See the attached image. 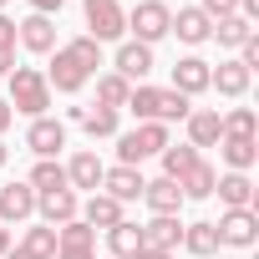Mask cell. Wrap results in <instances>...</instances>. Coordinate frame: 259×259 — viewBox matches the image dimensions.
I'll return each instance as SVG.
<instances>
[{"mask_svg":"<svg viewBox=\"0 0 259 259\" xmlns=\"http://www.w3.org/2000/svg\"><path fill=\"white\" fill-rule=\"evenodd\" d=\"M127 112H133L138 122H188V112H193V102L188 97H178L173 87H133V97H127Z\"/></svg>","mask_w":259,"mask_h":259,"instance_id":"obj_1","label":"cell"},{"mask_svg":"<svg viewBox=\"0 0 259 259\" xmlns=\"http://www.w3.org/2000/svg\"><path fill=\"white\" fill-rule=\"evenodd\" d=\"M11 112H26L31 122L51 112V87H46V71H36V66H16V71H11Z\"/></svg>","mask_w":259,"mask_h":259,"instance_id":"obj_2","label":"cell"},{"mask_svg":"<svg viewBox=\"0 0 259 259\" xmlns=\"http://www.w3.org/2000/svg\"><path fill=\"white\" fill-rule=\"evenodd\" d=\"M92 76H97V66H92V61H87L71 41H66V46H56L51 71H46V87H51V92H66V97H71V92H81Z\"/></svg>","mask_w":259,"mask_h":259,"instance_id":"obj_3","label":"cell"},{"mask_svg":"<svg viewBox=\"0 0 259 259\" xmlns=\"http://www.w3.org/2000/svg\"><path fill=\"white\" fill-rule=\"evenodd\" d=\"M168 148V127L163 122H138L133 133H117V163L138 168L143 158H158Z\"/></svg>","mask_w":259,"mask_h":259,"instance_id":"obj_4","label":"cell"},{"mask_svg":"<svg viewBox=\"0 0 259 259\" xmlns=\"http://www.w3.org/2000/svg\"><path fill=\"white\" fill-rule=\"evenodd\" d=\"M81 16H87V36H92L97 46L127 36V11H122V0H81Z\"/></svg>","mask_w":259,"mask_h":259,"instance_id":"obj_5","label":"cell"},{"mask_svg":"<svg viewBox=\"0 0 259 259\" xmlns=\"http://www.w3.org/2000/svg\"><path fill=\"white\" fill-rule=\"evenodd\" d=\"M168 26H173V11L163 0H138V6L127 11V31H133V41H143V46H158L168 36Z\"/></svg>","mask_w":259,"mask_h":259,"instance_id":"obj_6","label":"cell"},{"mask_svg":"<svg viewBox=\"0 0 259 259\" xmlns=\"http://www.w3.org/2000/svg\"><path fill=\"white\" fill-rule=\"evenodd\" d=\"M213 229H219V249H254V239H259V213H254V208H224V219H219Z\"/></svg>","mask_w":259,"mask_h":259,"instance_id":"obj_7","label":"cell"},{"mask_svg":"<svg viewBox=\"0 0 259 259\" xmlns=\"http://www.w3.org/2000/svg\"><path fill=\"white\" fill-rule=\"evenodd\" d=\"M153 46H143V41H122L117 46V56H112V71L127 81V87H143L148 76H153Z\"/></svg>","mask_w":259,"mask_h":259,"instance_id":"obj_8","label":"cell"},{"mask_svg":"<svg viewBox=\"0 0 259 259\" xmlns=\"http://www.w3.org/2000/svg\"><path fill=\"white\" fill-rule=\"evenodd\" d=\"M56 259H97V229L71 219L56 229Z\"/></svg>","mask_w":259,"mask_h":259,"instance_id":"obj_9","label":"cell"},{"mask_svg":"<svg viewBox=\"0 0 259 259\" xmlns=\"http://www.w3.org/2000/svg\"><path fill=\"white\" fill-rule=\"evenodd\" d=\"M143 183H148V178H143L138 168L117 163V168H107V173H102V188H97V193H107V198H117V203L127 208V203H138V198H143Z\"/></svg>","mask_w":259,"mask_h":259,"instance_id":"obj_10","label":"cell"},{"mask_svg":"<svg viewBox=\"0 0 259 259\" xmlns=\"http://www.w3.org/2000/svg\"><path fill=\"white\" fill-rule=\"evenodd\" d=\"M249 81H254V71L249 66H239V56H229V61H219L213 71H208V92H219V97H249Z\"/></svg>","mask_w":259,"mask_h":259,"instance_id":"obj_11","label":"cell"},{"mask_svg":"<svg viewBox=\"0 0 259 259\" xmlns=\"http://www.w3.org/2000/svg\"><path fill=\"white\" fill-rule=\"evenodd\" d=\"M26 148H31L36 158H56V153L66 148V122H56V117H36V122L26 127Z\"/></svg>","mask_w":259,"mask_h":259,"instance_id":"obj_12","label":"cell"},{"mask_svg":"<svg viewBox=\"0 0 259 259\" xmlns=\"http://www.w3.org/2000/svg\"><path fill=\"white\" fill-rule=\"evenodd\" d=\"M208 71H213V66H208L203 56H178V61H173V92L193 102L198 92H208Z\"/></svg>","mask_w":259,"mask_h":259,"instance_id":"obj_13","label":"cell"},{"mask_svg":"<svg viewBox=\"0 0 259 259\" xmlns=\"http://www.w3.org/2000/svg\"><path fill=\"white\" fill-rule=\"evenodd\" d=\"M183 127H188V148H193V153L219 148V138H224V122H219V112H213V107H193Z\"/></svg>","mask_w":259,"mask_h":259,"instance_id":"obj_14","label":"cell"},{"mask_svg":"<svg viewBox=\"0 0 259 259\" xmlns=\"http://www.w3.org/2000/svg\"><path fill=\"white\" fill-rule=\"evenodd\" d=\"M36 213V188L31 183H6V188H0V224H26Z\"/></svg>","mask_w":259,"mask_h":259,"instance_id":"obj_15","label":"cell"},{"mask_svg":"<svg viewBox=\"0 0 259 259\" xmlns=\"http://www.w3.org/2000/svg\"><path fill=\"white\" fill-rule=\"evenodd\" d=\"M102 173H107V163H102V158H97L92 148L71 153V163H66V183H71V193H76V188L97 193V188H102Z\"/></svg>","mask_w":259,"mask_h":259,"instance_id":"obj_16","label":"cell"},{"mask_svg":"<svg viewBox=\"0 0 259 259\" xmlns=\"http://www.w3.org/2000/svg\"><path fill=\"white\" fill-rule=\"evenodd\" d=\"M76 208H81V198H76L71 188H56V193H36V213H41V224H51V229L71 224V219H76Z\"/></svg>","mask_w":259,"mask_h":259,"instance_id":"obj_17","label":"cell"},{"mask_svg":"<svg viewBox=\"0 0 259 259\" xmlns=\"http://www.w3.org/2000/svg\"><path fill=\"white\" fill-rule=\"evenodd\" d=\"M143 229V249H178L183 244V224H178V213H153L148 224H138Z\"/></svg>","mask_w":259,"mask_h":259,"instance_id":"obj_18","label":"cell"},{"mask_svg":"<svg viewBox=\"0 0 259 259\" xmlns=\"http://www.w3.org/2000/svg\"><path fill=\"white\" fill-rule=\"evenodd\" d=\"M16 41H21L26 51H36V56H51V51H56V26H51V16H26V21L16 26Z\"/></svg>","mask_w":259,"mask_h":259,"instance_id":"obj_19","label":"cell"},{"mask_svg":"<svg viewBox=\"0 0 259 259\" xmlns=\"http://www.w3.org/2000/svg\"><path fill=\"white\" fill-rule=\"evenodd\" d=\"M208 31H213V21H208L198 6H183V11L173 16V26H168V36H178L183 46H203V41H208Z\"/></svg>","mask_w":259,"mask_h":259,"instance_id":"obj_20","label":"cell"},{"mask_svg":"<svg viewBox=\"0 0 259 259\" xmlns=\"http://www.w3.org/2000/svg\"><path fill=\"white\" fill-rule=\"evenodd\" d=\"M76 219L107 234L112 224H122V203H117V198H107V193H87V203L76 208Z\"/></svg>","mask_w":259,"mask_h":259,"instance_id":"obj_21","label":"cell"},{"mask_svg":"<svg viewBox=\"0 0 259 259\" xmlns=\"http://www.w3.org/2000/svg\"><path fill=\"white\" fill-rule=\"evenodd\" d=\"M213 193H219L224 208H254V183H249V173H219Z\"/></svg>","mask_w":259,"mask_h":259,"instance_id":"obj_22","label":"cell"},{"mask_svg":"<svg viewBox=\"0 0 259 259\" xmlns=\"http://www.w3.org/2000/svg\"><path fill=\"white\" fill-rule=\"evenodd\" d=\"M143 203H148L153 213H178L188 198H183V188H178L173 178H153V183H143Z\"/></svg>","mask_w":259,"mask_h":259,"instance_id":"obj_23","label":"cell"},{"mask_svg":"<svg viewBox=\"0 0 259 259\" xmlns=\"http://www.w3.org/2000/svg\"><path fill=\"white\" fill-rule=\"evenodd\" d=\"M138 249H143V229L138 224H112L107 229V259H138Z\"/></svg>","mask_w":259,"mask_h":259,"instance_id":"obj_24","label":"cell"},{"mask_svg":"<svg viewBox=\"0 0 259 259\" xmlns=\"http://www.w3.org/2000/svg\"><path fill=\"white\" fill-rule=\"evenodd\" d=\"M219 158L229 163V173H249L259 158V143L254 138H219Z\"/></svg>","mask_w":259,"mask_h":259,"instance_id":"obj_25","label":"cell"},{"mask_svg":"<svg viewBox=\"0 0 259 259\" xmlns=\"http://www.w3.org/2000/svg\"><path fill=\"white\" fill-rule=\"evenodd\" d=\"M183 249H188L193 259H208V254H219V229H213V219L183 224Z\"/></svg>","mask_w":259,"mask_h":259,"instance_id":"obj_26","label":"cell"},{"mask_svg":"<svg viewBox=\"0 0 259 259\" xmlns=\"http://www.w3.org/2000/svg\"><path fill=\"white\" fill-rule=\"evenodd\" d=\"M249 36H259V31H254L244 16H224V21H213V31H208V41H219L224 51H239Z\"/></svg>","mask_w":259,"mask_h":259,"instance_id":"obj_27","label":"cell"},{"mask_svg":"<svg viewBox=\"0 0 259 259\" xmlns=\"http://www.w3.org/2000/svg\"><path fill=\"white\" fill-rule=\"evenodd\" d=\"M213 183H219V168L213 163H193L183 178H178V188H183V198H213Z\"/></svg>","mask_w":259,"mask_h":259,"instance_id":"obj_28","label":"cell"},{"mask_svg":"<svg viewBox=\"0 0 259 259\" xmlns=\"http://www.w3.org/2000/svg\"><path fill=\"white\" fill-rule=\"evenodd\" d=\"M36 193H56V188H71L66 183V163H56V158H36V168H31V178H26Z\"/></svg>","mask_w":259,"mask_h":259,"instance_id":"obj_29","label":"cell"},{"mask_svg":"<svg viewBox=\"0 0 259 259\" xmlns=\"http://www.w3.org/2000/svg\"><path fill=\"white\" fill-rule=\"evenodd\" d=\"M16 249H26L31 259H56V229H51V224H31Z\"/></svg>","mask_w":259,"mask_h":259,"instance_id":"obj_30","label":"cell"},{"mask_svg":"<svg viewBox=\"0 0 259 259\" xmlns=\"http://www.w3.org/2000/svg\"><path fill=\"white\" fill-rule=\"evenodd\" d=\"M127 97H133V87H127L117 71H102V76H97V107L122 112V107H127Z\"/></svg>","mask_w":259,"mask_h":259,"instance_id":"obj_31","label":"cell"},{"mask_svg":"<svg viewBox=\"0 0 259 259\" xmlns=\"http://www.w3.org/2000/svg\"><path fill=\"white\" fill-rule=\"evenodd\" d=\"M158 158H163V178H173V183H178V178H183V173H188V168H193L203 153H193L188 143H168Z\"/></svg>","mask_w":259,"mask_h":259,"instance_id":"obj_32","label":"cell"},{"mask_svg":"<svg viewBox=\"0 0 259 259\" xmlns=\"http://www.w3.org/2000/svg\"><path fill=\"white\" fill-rule=\"evenodd\" d=\"M76 122L87 127V138H92V143H97V138H117V112H112V107H81Z\"/></svg>","mask_w":259,"mask_h":259,"instance_id":"obj_33","label":"cell"},{"mask_svg":"<svg viewBox=\"0 0 259 259\" xmlns=\"http://www.w3.org/2000/svg\"><path fill=\"white\" fill-rule=\"evenodd\" d=\"M219 122H224V138H254L259 133L254 107H229V112H219Z\"/></svg>","mask_w":259,"mask_h":259,"instance_id":"obj_34","label":"cell"},{"mask_svg":"<svg viewBox=\"0 0 259 259\" xmlns=\"http://www.w3.org/2000/svg\"><path fill=\"white\" fill-rule=\"evenodd\" d=\"M198 11L208 21H224V16H239V0H198Z\"/></svg>","mask_w":259,"mask_h":259,"instance_id":"obj_35","label":"cell"},{"mask_svg":"<svg viewBox=\"0 0 259 259\" xmlns=\"http://www.w3.org/2000/svg\"><path fill=\"white\" fill-rule=\"evenodd\" d=\"M71 46H76V51H81V56H87L92 66H102V46H97L92 36H71Z\"/></svg>","mask_w":259,"mask_h":259,"instance_id":"obj_36","label":"cell"},{"mask_svg":"<svg viewBox=\"0 0 259 259\" xmlns=\"http://www.w3.org/2000/svg\"><path fill=\"white\" fill-rule=\"evenodd\" d=\"M239 66H249V71L259 66V36H249V41L239 46Z\"/></svg>","mask_w":259,"mask_h":259,"instance_id":"obj_37","label":"cell"},{"mask_svg":"<svg viewBox=\"0 0 259 259\" xmlns=\"http://www.w3.org/2000/svg\"><path fill=\"white\" fill-rule=\"evenodd\" d=\"M0 46H16V21L0 11Z\"/></svg>","mask_w":259,"mask_h":259,"instance_id":"obj_38","label":"cell"},{"mask_svg":"<svg viewBox=\"0 0 259 259\" xmlns=\"http://www.w3.org/2000/svg\"><path fill=\"white\" fill-rule=\"evenodd\" d=\"M66 0H31V16H51V11H61Z\"/></svg>","mask_w":259,"mask_h":259,"instance_id":"obj_39","label":"cell"},{"mask_svg":"<svg viewBox=\"0 0 259 259\" xmlns=\"http://www.w3.org/2000/svg\"><path fill=\"white\" fill-rule=\"evenodd\" d=\"M16 71V46H0V76Z\"/></svg>","mask_w":259,"mask_h":259,"instance_id":"obj_40","label":"cell"},{"mask_svg":"<svg viewBox=\"0 0 259 259\" xmlns=\"http://www.w3.org/2000/svg\"><path fill=\"white\" fill-rule=\"evenodd\" d=\"M16 122V112H11V102H0V138H6V127Z\"/></svg>","mask_w":259,"mask_h":259,"instance_id":"obj_41","label":"cell"},{"mask_svg":"<svg viewBox=\"0 0 259 259\" xmlns=\"http://www.w3.org/2000/svg\"><path fill=\"white\" fill-rule=\"evenodd\" d=\"M138 259H173L168 249H138Z\"/></svg>","mask_w":259,"mask_h":259,"instance_id":"obj_42","label":"cell"},{"mask_svg":"<svg viewBox=\"0 0 259 259\" xmlns=\"http://www.w3.org/2000/svg\"><path fill=\"white\" fill-rule=\"evenodd\" d=\"M6 254H11V229L0 224V259H6Z\"/></svg>","mask_w":259,"mask_h":259,"instance_id":"obj_43","label":"cell"},{"mask_svg":"<svg viewBox=\"0 0 259 259\" xmlns=\"http://www.w3.org/2000/svg\"><path fill=\"white\" fill-rule=\"evenodd\" d=\"M6 158H11V148H6V138H0V168H6Z\"/></svg>","mask_w":259,"mask_h":259,"instance_id":"obj_44","label":"cell"},{"mask_svg":"<svg viewBox=\"0 0 259 259\" xmlns=\"http://www.w3.org/2000/svg\"><path fill=\"white\" fill-rule=\"evenodd\" d=\"M6 259H31V254H26V249H11V254H6Z\"/></svg>","mask_w":259,"mask_h":259,"instance_id":"obj_45","label":"cell"},{"mask_svg":"<svg viewBox=\"0 0 259 259\" xmlns=\"http://www.w3.org/2000/svg\"><path fill=\"white\" fill-rule=\"evenodd\" d=\"M6 6H11V0H0V11H6Z\"/></svg>","mask_w":259,"mask_h":259,"instance_id":"obj_46","label":"cell"}]
</instances>
